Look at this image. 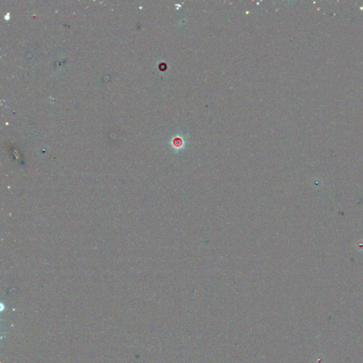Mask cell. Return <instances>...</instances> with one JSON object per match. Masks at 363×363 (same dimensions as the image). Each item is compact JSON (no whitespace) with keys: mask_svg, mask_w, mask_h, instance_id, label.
I'll list each match as a JSON object with an SVG mask.
<instances>
[{"mask_svg":"<svg viewBox=\"0 0 363 363\" xmlns=\"http://www.w3.org/2000/svg\"><path fill=\"white\" fill-rule=\"evenodd\" d=\"M173 144L174 147H176L175 148H179H179H182V147H183V146H184V140H183L182 138H180L177 137L174 140Z\"/></svg>","mask_w":363,"mask_h":363,"instance_id":"1","label":"cell"}]
</instances>
